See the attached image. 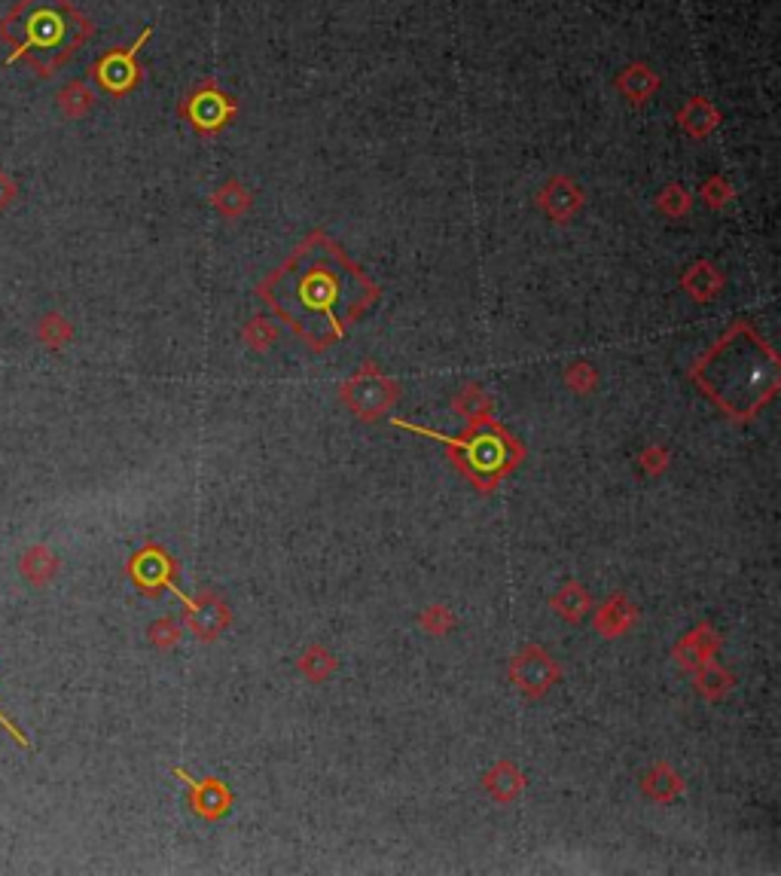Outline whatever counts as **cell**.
I'll list each match as a JSON object with an SVG mask.
<instances>
[{
    "label": "cell",
    "mask_w": 781,
    "mask_h": 876,
    "mask_svg": "<svg viewBox=\"0 0 781 876\" xmlns=\"http://www.w3.org/2000/svg\"><path fill=\"white\" fill-rule=\"evenodd\" d=\"M4 34L19 40L10 62L31 58V65L49 77L74 52L83 34H89V22L68 7V0H22L4 19Z\"/></svg>",
    "instance_id": "6da1fadb"
},
{
    "label": "cell",
    "mask_w": 781,
    "mask_h": 876,
    "mask_svg": "<svg viewBox=\"0 0 781 876\" xmlns=\"http://www.w3.org/2000/svg\"><path fill=\"white\" fill-rule=\"evenodd\" d=\"M89 104H92V92H89L86 86H80V83L68 86L62 95H58V107H62L68 116H80V113H86Z\"/></svg>",
    "instance_id": "7a4b0ae2"
},
{
    "label": "cell",
    "mask_w": 781,
    "mask_h": 876,
    "mask_svg": "<svg viewBox=\"0 0 781 876\" xmlns=\"http://www.w3.org/2000/svg\"><path fill=\"white\" fill-rule=\"evenodd\" d=\"M13 196H16V187L10 184V178L4 171H0V208H4L7 202H13Z\"/></svg>",
    "instance_id": "3957f363"
}]
</instances>
